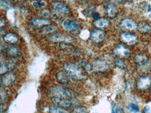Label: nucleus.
<instances>
[{
	"label": "nucleus",
	"instance_id": "obj_1",
	"mask_svg": "<svg viewBox=\"0 0 151 113\" xmlns=\"http://www.w3.org/2000/svg\"><path fill=\"white\" fill-rule=\"evenodd\" d=\"M64 68L70 77L76 79H82L85 77L81 66L78 64L67 63L64 64Z\"/></svg>",
	"mask_w": 151,
	"mask_h": 113
},
{
	"label": "nucleus",
	"instance_id": "obj_2",
	"mask_svg": "<svg viewBox=\"0 0 151 113\" xmlns=\"http://www.w3.org/2000/svg\"><path fill=\"white\" fill-rule=\"evenodd\" d=\"M50 91L51 93L54 95V96L68 98L73 96L72 92L70 90L62 87L54 86L50 88Z\"/></svg>",
	"mask_w": 151,
	"mask_h": 113
},
{
	"label": "nucleus",
	"instance_id": "obj_3",
	"mask_svg": "<svg viewBox=\"0 0 151 113\" xmlns=\"http://www.w3.org/2000/svg\"><path fill=\"white\" fill-rule=\"evenodd\" d=\"M50 39L54 42H71L74 40L73 37L63 33L55 34L50 37Z\"/></svg>",
	"mask_w": 151,
	"mask_h": 113
},
{
	"label": "nucleus",
	"instance_id": "obj_4",
	"mask_svg": "<svg viewBox=\"0 0 151 113\" xmlns=\"http://www.w3.org/2000/svg\"><path fill=\"white\" fill-rule=\"evenodd\" d=\"M151 84V79L147 76L141 77L137 82V88L139 91H145L147 90Z\"/></svg>",
	"mask_w": 151,
	"mask_h": 113
},
{
	"label": "nucleus",
	"instance_id": "obj_5",
	"mask_svg": "<svg viewBox=\"0 0 151 113\" xmlns=\"http://www.w3.org/2000/svg\"><path fill=\"white\" fill-rule=\"evenodd\" d=\"M51 100L52 102L56 106L62 107H68L72 105L71 101L68 98L64 97L53 96Z\"/></svg>",
	"mask_w": 151,
	"mask_h": 113
},
{
	"label": "nucleus",
	"instance_id": "obj_6",
	"mask_svg": "<svg viewBox=\"0 0 151 113\" xmlns=\"http://www.w3.org/2000/svg\"><path fill=\"white\" fill-rule=\"evenodd\" d=\"M17 79L16 75L9 72L3 75L1 78V84L4 87H9L15 82Z\"/></svg>",
	"mask_w": 151,
	"mask_h": 113
},
{
	"label": "nucleus",
	"instance_id": "obj_7",
	"mask_svg": "<svg viewBox=\"0 0 151 113\" xmlns=\"http://www.w3.org/2000/svg\"><path fill=\"white\" fill-rule=\"evenodd\" d=\"M121 39L124 43L129 45H133L137 42V38L136 35L130 33L125 32L121 35Z\"/></svg>",
	"mask_w": 151,
	"mask_h": 113
},
{
	"label": "nucleus",
	"instance_id": "obj_8",
	"mask_svg": "<svg viewBox=\"0 0 151 113\" xmlns=\"http://www.w3.org/2000/svg\"><path fill=\"white\" fill-rule=\"evenodd\" d=\"M105 37V32L101 29H94L91 33V39L93 41L97 43L102 41Z\"/></svg>",
	"mask_w": 151,
	"mask_h": 113
},
{
	"label": "nucleus",
	"instance_id": "obj_9",
	"mask_svg": "<svg viewBox=\"0 0 151 113\" xmlns=\"http://www.w3.org/2000/svg\"><path fill=\"white\" fill-rule=\"evenodd\" d=\"M105 11L107 16L114 18L117 16L118 12V8L114 4H109L105 7Z\"/></svg>",
	"mask_w": 151,
	"mask_h": 113
},
{
	"label": "nucleus",
	"instance_id": "obj_10",
	"mask_svg": "<svg viewBox=\"0 0 151 113\" xmlns=\"http://www.w3.org/2000/svg\"><path fill=\"white\" fill-rule=\"evenodd\" d=\"M115 54L120 57H124L129 56L130 54L129 49L122 45H117L114 49Z\"/></svg>",
	"mask_w": 151,
	"mask_h": 113
},
{
	"label": "nucleus",
	"instance_id": "obj_11",
	"mask_svg": "<svg viewBox=\"0 0 151 113\" xmlns=\"http://www.w3.org/2000/svg\"><path fill=\"white\" fill-rule=\"evenodd\" d=\"M63 27L66 31L71 33H76L78 30V26L77 24L73 20L67 19L64 21L63 24Z\"/></svg>",
	"mask_w": 151,
	"mask_h": 113
},
{
	"label": "nucleus",
	"instance_id": "obj_12",
	"mask_svg": "<svg viewBox=\"0 0 151 113\" xmlns=\"http://www.w3.org/2000/svg\"><path fill=\"white\" fill-rule=\"evenodd\" d=\"M52 6L57 11L64 13H69L70 10L68 5L65 4L60 1H53Z\"/></svg>",
	"mask_w": 151,
	"mask_h": 113
},
{
	"label": "nucleus",
	"instance_id": "obj_13",
	"mask_svg": "<svg viewBox=\"0 0 151 113\" xmlns=\"http://www.w3.org/2000/svg\"><path fill=\"white\" fill-rule=\"evenodd\" d=\"M120 26L123 28L134 30L137 27V25L134 20L131 19H125L121 22Z\"/></svg>",
	"mask_w": 151,
	"mask_h": 113
},
{
	"label": "nucleus",
	"instance_id": "obj_14",
	"mask_svg": "<svg viewBox=\"0 0 151 113\" xmlns=\"http://www.w3.org/2000/svg\"><path fill=\"white\" fill-rule=\"evenodd\" d=\"M32 23L35 26L43 27L51 24V21L47 19L34 18L32 19Z\"/></svg>",
	"mask_w": 151,
	"mask_h": 113
},
{
	"label": "nucleus",
	"instance_id": "obj_15",
	"mask_svg": "<svg viewBox=\"0 0 151 113\" xmlns=\"http://www.w3.org/2000/svg\"><path fill=\"white\" fill-rule=\"evenodd\" d=\"M56 78L60 84H67L69 82L70 77L66 71H61L57 73Z\"/></svg>",
	"mask_w": 151,
	"mask_h": 113
},
{
	"label": "nucleus",
	"instance_id": "obj_16",
	"mask_svg": "<svg viewBox=\"0 0 151 113\" xmlns=\"http://www.w3.org/2000/svg\"><path fill=\"white\" fill-rule=\"evenodd\" d=\"M4 40L6 42L10 44H15L17 43L19 40L18 36L13 33H9L4 35Z\"/></svg>",
	"mask_w": 151,
	"mask_h": 113
},
{
	"label": "nucleus",
	"instance_id": "obj_17",
	"mask_svg": "<svg viewBox=\"0 0 151 113\" xmlns=\"http://www.w3.org/2000/svg\"><path fill=\"white\" fill-rule=\"evenodd\" d=\"M93 24L96 27L100 28H107L110 24L109 20L105 18H101L94 20Z\"/></svg>",
	"mask_w": 151,
	"mask_h": 113
},
{
	"label": "nucleus",
	"instance_id": "obj_18",
	"mask_svg": "<svg viewBox=\"0 0 151 113\" xmlns=\"http://www.w3.org/2000/svg\"><path fill=\"white\" fill-rule=\"evenodd\" d=\"M93 68L96 70L105 71L107 70L108 65L105 61L102 60H96L93 62Z\"/></svg>",
	"mask_w": 151,
	"mask_h": 113
},
{
	"label": "nucleus",
	"instance_id": "obj_19",
	"mask_svg": "<svg viewBox=\"0 0 151 113\" xmlns=\"http://www.w3.org/2000/svg\"><path fill=\"white\" fill-rule=\"evenodd\" d=\"M137 28L139 32L144 34L148 32L151 29L150 25L145 21H142L139 23L137 25Z\"/></svg>",
	"mask_w": 151,
	"mask_h": 113
},
{
	"label": "nucleus",
	"instance_id": "obj_20",
	"mask_svg": "<svg viewBox=\"0 0 151 113\" xmlns=\"http://www.w3.org/2000/svg\"><path fill=\"white\" fill-rule=\"evenodd\" d=\"M135 62L137 64L140 65H145L148 62V58L144 54H137L135 56Z\"/></svg>",
	"mask_w": 151,
	"mask_h": 113
},
{
	"label": "nucleus",
	"instance_id": "obj_21",
	"mask_svg": "<svg viewBox=\"0 0 151 113\" xmlns=\"http://www.w3.org/2000/svg\"><path fill=\"white\" fill-rule=\"evenodd\" d=\"M49 112L50 113H70L66 109L57 106H52L49 107Z\"/></svg>",
	"mask_w": 151,
	"mask_h": 113
},
{
	"label": "nucleus",
	"instance_id": "obj_22",
	"mask_svg": "<svg viewBox=\"0 0 151 113\" xmlns=\"http://www.w3.org/2000/svg\"><path fill=\"white\" fill-rule=\"evenodd\" d=\"M78 63H79V64L83 68H84L88 72H90L92 71V67L91 65L90 64V63L87 62L86 60L82 59H80L78 61Z\"/></svg>",
	"mask_w": 151,
	"mask_h": 113
},
{
	"label": "nucleus",
	"instance_id": "obj_23",
	"mask_svg": "<svg viewBox=\"0 0 151 113\" xmlns=\"http://www.w3.org/2000/svg\"><path fill=\"white\" fill-rule=\"evenodd\" d=\"M8 53L9 54L13 57H17L19 54L18 49L16 47L10 46L8 49Z\"/></svg>",
	"mask_w": 151,
	"mask_h": 113
},
{
	"label": "nucleus",
	"instance_id": "obj_24",
	"mask_svg": "<svg viewBox=\"0 0 151 113\" xmlns=\"http://www.w3.org/2000/svg\"><path fill=\"white\" fill-rule=\"evenodd\" d=\"M73 113H88V110L85 107L83 106H78L73 109Z\"/></svg>",
	"mask_w": 151,
	"mask_h": 113
},
{
	"label": "nucleus",
	"instance_id": "obj_25",
	"mask_svg": "<svg viewBox=\"0 0 151 113\" xmlns=\"http://www.w3.org/2000/svg\"><path fill=\"white\" fill-rule=\"evenodd\" d=\"M129 109L134 113H137L139 111V107L138 106L137 104H134V103H131L129 105Z\"/></svg>",
	"mask_w": 151,
	"mask_h": 113
},
{
	"label": "nucleus",
	"instance_id": "obj_26",
	"mask_svg": "<svg viewBox=\"0 0 151 113\" xmlns=\"http://www.w3.org/2000/svg\"><path fill=\"white\" fill-rule=\"evenodd\" d=\"M115 64L117 67L121 69H124L126 68V64L122 60H116L115 62Z\"/></svg>",
	"mask_w": 151,
	"mask_h": 113
},
{
	"label": "nucleus",
	"instance_id": "obj_27",
	"mask_svg": "<svg viewBox=\"0 0 151 113\" xmlns=\"http://www.w3.org/2000/svg\"><path fill=\"white\" fill-rule=\"evenodd\" d=\"M33 5L35 8H38L45 6V3L44 1H37L33 3Z\"/></svg>",
	"mask_w": 151,
	"mask_h": 113
},
{
	"label": "nucleus",
	"instance_id": "obj_28",
	"mask_svg": "<svg viewBox=\"0 0 151 113\" xmlns=\"http://www.w3.org/2000/svg\"><path fill=\"white\" fill-rule=\"evenodd\" d=\"M141 7H142V8H144V9H145L146 10L147 12H151V5H150V4H142Z\"/></svg>",
	"mask_w": 151,
	"mask_h": 113
},
{
	"label": "nucleus",
	"instance_id": "obj_29",
	"mask_svg": "<svg viewBox=\"0 0 151 113\" xmlns=\"http://www.w3.org/2000/svg\"><path fill=\"white\" fill-rule=\"evenodd\" d=\"M142 113H151V108L148 106H145L143 108Z\"/></svg>",
	"mask_w": 151,
	"mask_h": 113
},
{
	"label": "nucleus",
	"instance_id": "obj_30",
	"mask_svg": "<svg viewBox=\"0 0 151 113\" xmlns=\"http://www.w3.org/2000/svg\"><path fill=\"white\" fill-rule=\"evenodd\" d=\"M50 11L47 9H44L41 11V14L44 16L47 17L50 15Z\"/></svg>",
	"mask_w": 151,
	"mask_h": 113
},
{
	"label": "nucleus",
	"instance_id": "obj_31",
	"mask_svg": "<svg viewBox=\"0 0 151 113\" xmlns=\"http://www.w3.org/2000/svg\"><path fill=\"white\" fill-rule=\"evenodd\" d=\"M93 18L95 19V20H97L99 18V15L98 12H94L93 14Z\"/></svg>",
	"mask_w": 151,
	"mask_h": 113
},
{
	"label": "nucleus",
	"instance_id": "obj_32",
	"mask_svg": "<svg viewBox=\"0 0 151 113\" xmlns=\"http://www.w3.org/2000/svg\"><path fill=\"white\" fill-rule=\"evenodd\" d=\"M115 112L116 113H122L123 111L121 108L118 107L116 109Z\"/></svg>",
	"mask_w": 151,
	"mask_h": 113
},
{
	"label": "nucleus",
	"instance_id": "obj_33",
	"mask_svg": "<svg viewBox=\"0 0 151 113\" xmlns=\"http://www.w3.org/2000/svg\"><path fill=\"white\" fill-rule=\"evenodd\" d=\"M111 113H116L115 111L114 110V109L112 108V111H111Z\"/></svg>",
	"mask_w": 151,
	"mask_h": 113
},
{
	"label": "nucleus",
	"instance_id": "obj_34",
	"mask_svg": "<svg viewBox=\"0 0 151 113\" xmlns=\"http://www.w3.org/2000/svg\"></svg>",
	"mask_w": 151,
	"mask_h": 113
}]
</instances>
